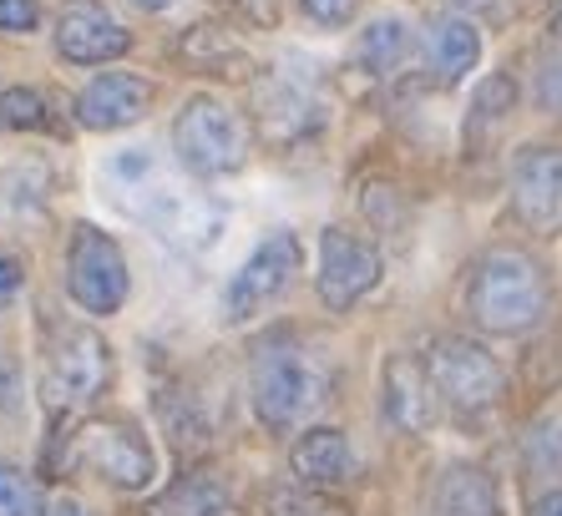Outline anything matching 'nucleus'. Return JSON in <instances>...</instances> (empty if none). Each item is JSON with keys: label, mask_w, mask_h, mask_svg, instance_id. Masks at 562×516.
Masks as SVG:
<instances>
[{"label": "nucleus", "mask_w": 562, "mask_h": 516, "mask_svg": "<svg viewBox=\"0 0 562 516\" xmlns=\"http://www.w3.org/2000/svg\"><path fill=\"white\" fill-rule=\"evenodd\" d=\"M178 52L188 56V66L213 71V77H228V66H244V46L218 26H193L183 41H178Z\"/></svg>", "instance_id": "obj_22"}, {"label": "nucleus", "mask_w": 562, "mask_h": 516, "mask_svg": "<svg viewBox=\"0 0 562 516\" xmlns=\"http://www.w3.org/2000/svg\"><path fill=\"white\" fill-rule=\"evenodd\" d=\"M41 21L36 0H0V31H31Z\"/></svg>", "instance_id": "obj_29"}, {"label": "nucleus", "mask_w": 562, "mask_h": 516, "mask_svg": "<svg viewBox=\"0 0 562 516\" xmlns=\"http://www.w3.org/2000/svg\"><path fill=\"white\" fill-rule=\"evenodd\" d=\"M228 512H234V496L213 471L178 476L168 491H157L143 506V516H228Z\"/></svg>", "instance_id": "obj_19"}, {"label": "nucleus", "mask_w": 562, "mask_h": 516, "mask_svg": "<svg viewBox=\"0 0 562 516\" xmlns=\"http://www.w3.org/2000/svg\"><path fill=\"white\" fill-rule=\"evenodd\" d=\"M304 11H310V21H319V26H345L355 11V0H304Z\"/></svg>", "instance_id": "obj_30"}, {"label": "nucleus", "mask_w": 562, "mask_h": 516, "mask_svg": "<svg viewBox=\"0 0 562 516\" xmlns=\"http://www.w3.org/2000/svg\"><path fill=\"white\" fill-rule=\"evenodd\" d=\"M380 248L355 238L345 228H325L319 233V273H314V289L325 299L329 314H350L370 289L380 284Z\"/></svg>", "instance_id": "obj_9"}, {"label": "nucleus", "mask_w": 562, "mask_h": 516, "mask_svg": "<svg viewBox=\"0 0 562 516\" xmlns=\"http://www.w3.org/2000/svg\"><path fill=\"white\" fill-rule=\"evenodd\" d=\"M426 516H502V486L486 465L451 461L426 491Z\"/></svg>", "instance_id": "obj_14"}, {"label": "nucleus", "mask_w": 562, "mask_h": 516, "mask_svg": "<svg viewBox=\"0 0 562 516\" xmlns=\"http://www.w3.org/2000/svg\"><path fill=\"white\" fill-rule=\"evenodd\" d=\"M512 106H517V81L512 77H486L482 87H476V102H471V116H476V122H502V116L512 112Z\"/></svg>", "instance_id": "obj_26"}, {"label": "nucleus", "mask_w": 562, "mask_h": 516, "mask_svg": "<svg viewBox=\"0 0 562 516\" xmlns=\"http://www.w3.org/2000/svg\"><path fill=\"white\" fill-rule=\"evenodd\" d=\"M147 102H153V87L132 71H102L81 87L77 97V122L87 132H122L132 122L147 116Z\"/></svg>", "instance_id": "obj_13"}, {"label": "nucleus", "mask_w": 562, "mask_h": 516, "mask_svg": "<svg viewBox=\"0 0 562 516\" xmlns=\"http://www.w3.org/2000/svg\"><path fill=\"white\" fill-rule=\"evenodd\" d=\"M269 516H350V506H340L335 496H325L319 486H274L269 491Z\"/></svg>", "instance_id": "obj_24"}, {"label": "nucleus", "mask_w": 562, "mask_h": 516, "mask_svg": "<svg viewBox=\"0 0 562 516\" xmlns=\"http://www.w3.org/2000/svg\"><path fill=\"white\" fill-rule=\"evenodd\" d=\"M21 289V258H11V254H0V304Z\"/></svg>", "instance_id": "obj_31"}, {"label": "nucleus", "mask_w": 562, "mask_h": 516, "mask_svg": "<svg viewBox=\"0 0 562 516\" xmlns=\"http://www.w3.org/2000/svg\"><path fill=\"white\" fill-rule=\"evenodd\" d=\"M52 516H87V512L77 502H61V506H52Z\"/></svg>", "instance_id": "obj_34"}, {"label": "nucleus", "mask_w": 562, "mask_h": 516, "mask_svg": "<svg viewBox=\"0 0 562 516\" xmlns=\"http://www.w3.org/2000/svg\"><path fill=\"white\" fill-rule=\"evenodd\" d=\"M127 258L117 238L92 223H77L71 248H66V294L77 299L87 314H117L127 304Z\"/></svg>", "instance_id": "obj_5"}, {"label": "nucleus", "mask_w": 562, "mask_h": 516, "mask_svg": "<svg viewBox=\"0 0 562 516\" xmlns=\"http://www.w3.org/2000/svg\"><path fill=\"white\" fill-rule=\"evenodd\" d=\"M56 52L71 66H106L132 52V36L102 0H66L56 15Z\"/></svg>", "instance_id": "obj_10"}, {"label": "nucleus", "mask_w": 562, "mask_h": 516, "mask_svg": "<svg viewBox=\"0 0 562 516\" xmlns=\"http://www.w3.org/2000/svg\"><path fill=\"white\" fill-rule=\"evenodd\" d=\"M36 486L15 465L0 461V516H36Z\"/></svg>", "instance_id": "obj_27"}, {"label": "nucleus", "mask_w": 562, "mask_h": 516, "mask_svg": "<svg viewBox=\"0 0 562 516\" xmlns=\"http://www.w3.org/2000/svg\"><path fill=\"white\" fill-rule=\"evenodd\" d=\"M476 61H482V31L471 15H441L426 31V66L436 71L441 87H457L467 71H476Z\"/></svg>", "instance_id": "obj_17"}, {"label": "nucleus", "mask_w": 562, "mask_h": 516, "mask_svg": "<svg viewBox=\"0 0 562 516\" xmlns=\"http://www.w3.org/2000/svg\"><path fill=\"white\" fill-rule=\"evenodd\" d=\"M512 207L532 233H562V147H522L512 157Z\"/></svg>", "instance_id": "obj_11"}, {"label": "nucleus", "mask_w": 562, "mask_h": 516, "mask_svg": "<svg viewBox=\"0 0 562 516\" xmlns=\"http://www.w3.org/2000/svg\"><path fill=\"white\" fill-rule=\"evenodd\" d=\"M411 26L401 21V15H375L366 31H360V41H355V61L366 66L370 77H395L401 66H406L411 56Z\"/></svg>", "instance_id": "obj_20"}, {"label": "nucleus", "mask_w": 562, "mask_h": 516, "mask_svg": "<svg viewBox=\"0 0 562 516\" xmlns=\"http://www.w3.org/2000/svg\"><path fill=\"white\" fill-rule=\"evenodd\" d=\"M552 31H558V36H562V5H558V15H552Z\"/></svg>", "instance_id": "obj_36"}, {"label": "nucleus", "mask_w": 562, "mask_h": 516, "mask_svg": "<svg viewBox=\"0 0 562 516\" xmlns=\"http://www.w3.org/2000/svg\"><path fill=\"white\" fill-rule=\"evenodd\" d=\"M522 461L537 476H562V411L537 415L522 436Z\"/></svg>", "instance_id": "obj_23"}, {"label": "nucleus", "mask_w": 562, "mask_h": 516, "mask_svg": "<svg viewBox=\"0 0 562 516\" xmlns=\"http://www.w3.org/2000/svg\"><path fill=\"white\" fill-rule=\"evenodd\" d=\"M46 188H52V172L41 162H15V168L0 172V223L5 228H21V223H36L41 207H46Z\"/></svg>", "instance_id": "obj_21"}, {"label": "nucleus", "mask_w": 562, "mask_h": 516, "mask_svg": "<svg viewBox=\"0 0 562 516\" xmlns=\"http://www.w3.org/2000/svg\"><path fill=\"white\" fill-rule=\"evenodd\" d=\"M537 102L548 106V112H562V46L548 52L542 66H537Z\"/></svg>", "instance_id": "obj_28"}, {"label": "nucleus", "mask_w": 562, "mask_h": 516, "mask_svg": "<svg viewBox=\"0 0 562 516\" xmlns=\"http://www.w3.org/2000/svg\"><path fill=\"white\" fill-rule=\"evenodd\" d=\"M153 223L168 233V238H178L183 248L203 254V248H213V244H218V233L228 228V213H223L218 203H209V198L168 193V203L153 213Z\"/></svg>", "instance_id": "obj_18"}, {"label": "nucleus", "mask_w": 562, "mask_h": 516, "mask_svg": "<svg viewBox=\"0 0 562 516\" xmlns=\"http://www.w3.org/2000/svg\"><path fill=\"white\" fill-rule=\"evenodd\" d=\"M426 370H431L441 401H451L457 411H492L507 395V370L497 364V355L467 335L436 339L426 355Z\"/></svg>", "instance_id": "obj_6"}, {"label": "nucleus", "mask_w": 562, "mask_h": 516, "mask_svg": "<svg viewBox=\"0 0 562 516\" xmlns=\"http://www.w3.org/2000/svg\"><path fill=\"white\" fill-rule=\"evenodd\" d=\"M259 122L269 143H300L325 116H319V102L310 97V87H300L289 77H269L259 87Z\"/></svg>", "instance_id": "obj_16"}, {"label": "nucleus", "mask_w": 562, "mask_h": 516, "mask_svg": "<svg viewBox=\"0 0 562 516\" xmlns=\"http://www.w3.org/2000/svg\"><path fill=\"white\" fill-rule=\"evenodd\" d=\"M172 147L178 162L198 178H223L238 172L249 157V132L238 122V112L218 102V97H188L178 122H172Z\"/></svg>", "instance_id": "obj_3"}, {"label": "nucleus", "mask_w": 562, "mask_h": 516, "mask_svg": "<svg viewBox=\"0 0 562 516\" xmlns=\"http://www.w3.org/2000/svg\"><path fill=\"white\" fill-rule=\"evenodd\" d=\"M300 269H304V244L300 238H294L289 228L269 233V238L244 258V269L228 279V289H223V319L249 324L254 314H263L289 284H294V273Z\"/></svg>", "instance_id": "obj_8"}, {"label": "nucleus", "mask_w": 562, "mask_h": 516, "mask_svg": "<svg viewBox=\"0 0 562 516\" xmlns=\"http://www.w3.org/2000/svg\"><path fill=\"white\" fill-rule=\"evenodd\" d=\"M289 465L304 486H345L360 471V456H355L350 436L335 426H310L294 446H289Z\"/></svg>", "instance_id": "obj_15"}, {"label": "nucleus", "mask_w": 562, "mask_h": 516, "mask_svg": "<svg viewBox=\"0 0 562 516\" xmlns=\"http://www.w3.org/2000/svg\"><path fill=\"white\" fill-rule=\"evenodd\" d=\"M436 395H441V390H436L426 360H416V355H391V360H385V374H380V411H385V420H391L395 430L416 436V430L431 426Z\"/></svg>", "instance_id": "obj_12"}, {"label": "nucleus", "mask_w": 562, "mask_h": 516, "mask_svg": "<svg viewBox=\"0 0 562 516\" xmlns=\"http://www.w3.org/2000/svg\"><path fill=\"white\" fill-rule=\"evenodd\" d=\"M532 516H562V491H548L532 502Z\"/></svg>", "instance_id": "obj_32"}, {"label": "nucleus", "mask_w": 562, "mask_h": 516, "mask_svg": "<svg viewBox=\"0 0 562 516\" xmlns=\"http://www.w3.org/2000/svg\"><path fill=\"white\" fill-rule=\"evenodd\" d=\"M132 5H143V11H168L172 0H132Z\"/></svg>", "instance_id": "obj_35"}, {"label": "nucleus", "mask_w": 562, "mask_h": 516, "mask_svg": "<svg viewBox=\"0 0 562 516\" xmlns=\"http://www.w3.org/2000/svg\"><path fill=\"white\" fill-rule=\"evenodd\" d=\"M0 127L41 132L46 127V97L36 87H5L0 91Z\"/></svg>", "instance_id": "obj_25"}, {"label": "nucleus", "mask_w": 562, "mask_h": 516, "mask_svg": "<svg viewBox=\"0 0 562 516\" xmlns=\"http://www.w3.org/2000/svg\"><path fill=\"white\" fill-rule=\"evenodd\" d=\"M552 304L548 273L522 248H486L471 263L467 279V314L486 335H527L542 324Z\"/></svg>", "instance_id": "obj_1"}, {"label": "nucleus", "mask_w": 562, "mask_h": 516, "mask_svg": "<svg viewBox=\"0 0 562 516\" xmlns=\"http://www.w3.org/2000/svg\"><path fill=\"white\" fill-rule=\"evenodd\" d=\"M66 461L87 465L117 491H143L157 476V456L132 420H87L66 446Z\"/></svg>", "instance_id": "obj_4"}, {"label": "nucleus", "mask_w": 562, "mask_h": 516, "mask_svg": "<svg viewBox=\"0 0 562 516\" xmlns=\"http://www.w3.org/2000/svg\"><path fill=\"white\" fill-rule=\"evenodd\" d=\"M112 380V349L97 329H56L52 349H46V374H41V395L52 411L61 405H87L102 395V385Z\"/></svg>", "instance_id": "obj_7"}, {"label": "nucleus", "mask_w": 562, "mask_h": 516, "mask_svg": "<svg viewBox=\"0 0 562 516\" xmlns=\"http://www.w3.org/2000/svg\"><path fill=\"white\" fill-rule=\"evenodd\" d=\"M249 395H254V411H259L263 426L289 430L325 401V374L310 360V349H300L294 335H269L254 345Z\"/></svg>", "instance_id": "obj_2"}, {"label": "nucleus", "mask_w": 562, "mask_h": 516, "mask_svg": "<svg viewBox=\"0 0 562 516\" xmlns=\"http://www.w3.org/2000/svg\"><path fill=\"white\" fill-rule=\"evenodd\" d=\"M451 5H457L461 15H482V11H492L497 0H451Z\"/></svg>", "instance_id": "obj_33"}]
</instances>
